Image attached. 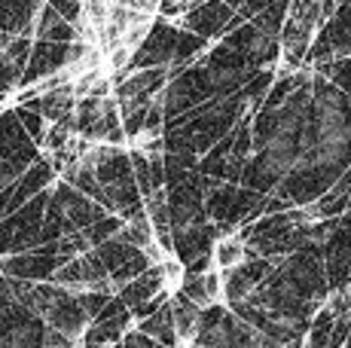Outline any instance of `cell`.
<instances>
[{"label": "cell", "mask_w": 351, "mask_h": 348, "mask_svg": "<svg viewBox=\"0 0 351 348\" xmlns=\"http://www.w3.org/2000/svg\"><path fill=\"white\" fill-rule=\"evenodd\" d=\"M293 162H296L293 138L272 135V140L266 144V169L275 174H287V171H293Z\"/></svg>", "instance_id": "6da1fadb"}, {"label": "cell", "mask_w": 351, "mask_h": 348, "mask_svg": "<svg viewBox=\"0 0 351 348\" xmlns=\"http://www.w3.org/2000/svg\"><path fill=\"white\" fill-rule=\"evenodd\" d=\"M217 260H220V266H232V263H239V260H241V245L235 242V238H226V242H220V247H217Z\"/></svg>", "instance_id": "7a4b0ae2"}]
</instances>
